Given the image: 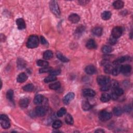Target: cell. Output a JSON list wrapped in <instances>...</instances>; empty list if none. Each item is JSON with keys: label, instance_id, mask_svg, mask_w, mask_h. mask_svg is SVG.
I'll return each mask as SVG.
<instances>
[{"label": "cell", "instance_id": "1", "mask_svg": "<svg viewBox=\"0 0 133 133\" xmlns=\"http://www.w3.org/2000/svg\"><path fill=\"white\" fill-rule=\"evenodd\" d=\"M39 44V39L37 35H32L29 36L27 42V46L29 49L36 48Z\"/></svg>", "mask_w": 133, "mask_h": 133}, {"label": "cell", "instance_id": "2", "mask_svg": "<svg viewBox=\"0 0 133 133\" xmlns=\"http://www.w3.org/2000/svg\"><path fill=\"white\" fill-rule=\"evenodd\" d=\"M50 10L54 15L57 17H59L60 16V11L57 2L56 1H51L50 3Z\"/></svg>", "mask_w": 133, "mask_h": 133}, {"label": "cell", "instance_id": "3", "mask_svg": "<svg viewBox=\"0 0 133 133\" xmlns=\"http://www.w3.org/2000/svg\"><path fill=\"white\" fill-rule=\"evenodd\" d=\"M0 122L1 126L4 129H7L11 126V123L9 118L5 115H1L0 116Z\"/></svg>", "mask_w": 133, "mask_h": 133}, {"label": "cell", "instance_id": "4", "mask_svg": "<svg viewBox=\"0 0 133 133\" xmlns=\"http://www.w3.org/2000/svg\"><path fill=\"white\" fill-rule=\"evenodd\" d=\"M112 116V113L106 110H102L100 112L99 115V119L102 122H105L109 120Z\"/></svg>", "mask_w": 133, "mask_h": 133}, {"label": "cell", "instance_id": "5", "mask_svg": "<svg viewBox=\"0 0 133 133\" xmlns=\"http://www.w3.org/2000/svg\"><path fill=\"white\" fill-rule=\"evenodd\" d=\"M97 81L98 84L102 86H103V85H106L110 83V78L108 77V76L100 75L97 77Z\"/></svg>", "mask_w": 133, "mask_h": 133}, {"label": "cell", "instance_id": "6", "mask_svg": "<svg viewBox=\"0 0 133 133\" xmlns=\"http://www.w3.org/2000/svg\"><path fill=\"white\" fill-rule=\"evenodd\" d=\"M123 30L121 27H116L114 28L112 30V36L116 39H118L119 38L122 34Z\"/></svg>", "mask_w": 133, "mask_h": 133}, {"label": "cell", "instance_id": "7", "mask_svg": "<svg viewBox=\"0 0 133 133\" xmlns=\"http://www.w3.org/2000/svg\"><path fill=\"white\" fill-rule=\"evenodd\" d=\"M75 97V94L74 93L72 92H70L67 94L65 96L63 99V102L66 105H67L72 100L74 99Z\"/></svg>", "mask_w": 133, "mask_h": 133}, {"label": "cell", "instance_id": "8", "mask_svg": "<svg viewBox=\"0 0 133 133\" xmlns=\"http://www.w3.org/2000/svg\"><path fill=\"white\" fill-rule=\"evenodd\" d=\"M35 112L38 116H43L46 113V109L43 106H38L35 109Z\"/></svg>", "mask_w": 133, "mask_h": 133}, {"label": "cell", "instance_id": "9", "mask_svg": "<svg viewBox=\"0 0 133 133\" xmlns=\"http://www.w3.org/2000/svg\"><path fill=\"white\" fill-rule=\"evenodd\" d=\"M83 95L85 97H94L96 93L93 89L90 88H86L83 91Z\"/></svg>", "mask_w": 133, "mask_h": 133}, {"label": "cell", "instance_id": "10", "mask_svg": "<svg viewBox=\"0 0 133 133\" xmlns=\"http://www.w3.org/2000/svg\"><path fill=\"white\" fill-rule=\"evenodd\" d=\"M16 25L18 29L23 30L26 28V23L22 18H18L16 20Z\"/></svg>", "mask_w": 133, "mask_h": 133}, {"label": "cell", "instance_id": "11", "mask_svg": "<svg viewBox=\"0 0 133 133\" xmlns=\"http://www.w3.org/2000/svg\"><path fill=\"white\" fill-rule=\"evenodd\" d=\"M30 103V100L27 98H24L21 99L19 101V106L23 108H26L29 106Z\"/></svg>", "mask_w": 133, "mask_h": 133}, {"label": "cell", "instance_id": "12", "mask_svg": "<svg viewBox=\"0 0 133 133\" xmlns=\"http://www.w3.org/2000/svg\"><path fill=\"white\" fill-rule=\"evenodd\" d=\"M68 19L70 22L73 23H77L80 21V17L78 14H72L69 16Z\"/></svg>", "mask_w": 133, "mask_h": 133}, {"label": "cell", "instance_id": "13", "mask_svg": "<svg viewBox=\"0 0 133 133\" xmlns=\"http://www.w3.org/2000/svg\"><path fill=\"white\" fill-rule=\"evenodd\" d=\"M86 46L88 49L92 50L96 48L97 45L95 41L93 39H89L86 43Z\"/></svg>", "mask_w": 133, "mask_h": 133}, {"label": "cell", "instance_id": "14", "mask_svg": "<svg viewBox=\"0 0 133 133\" xmlns=\"http://www.w3.org/2000/svg\"><path fill=\"white\" fill-rule=\"evenodd\" d=\"M132 71V66L129 65L121 66V72L123 74H129Z\"/></svg>", "mask_w": 133, "mask_h": 133}, {"label": "cell", "instance_id": "15", "mask_svg": "<svg viewBox=\"0 0 133 133\" xmlns=\"http://www.w3.org/2000/svg\"><path fill=\"white\" fill-rule=\"evenodd\" d=\"M28 79V76L25 73H21L18 75V77L17 78V82L19 83H23L26 81Z\"/></svg>", "mask_w": 133, "mask_h": 133}, {"label": "cell", "instance_id": "16", "mask_svg": "<svg viewBox=\"0 0 133 133\" xmlns=\"http://www.w3.org/2000/svg\"><path fill=\"white\" fill-rule=\"evenodd\" d=\"M85 72L88 74L92 75L94 74L96 72V69L95 66L93 65H89L87 66L85 69Z\"/></svg>", "mask_w": 133, "mask_h": 133}, {"label": "cell", "instance_id": "17", "mask_svg": "<svg viewBox=\"0 0 133 133\" xmlns=\"http://www.w3.org/2000/svg\"><path fill=\"white\" fill-rule=\"evenodd\" d=\"M124 2L120 0H118V1H115L113 3V6L115 9H119L123 7L124 6Z\"/></svg>", "mask_w": 133, "mask_h": 133}, {"label": "cell", "instance_id": "18", "mask_svg": "<svg viewBox=\"0 0 133 133\" xmlns=\"http://www.w3.org/2000/svg\"><path fill=\"white\" fill-rule=\"evenodd\" d=\"M127 59H129L128 57H127L126 56H123V57H121L118 58L116 60H115V61L113 62V65H119L120 64L125 62V61H126Z\"/></svg>", "mask_w": 133, "mask_h": 133}, {"label": "cell", "instance_id": "19", "mask_svg": "<svg viewBox=\"0 0 133 133\" xmlns=\"http://www.w3.org/2000/svg\"><path fill=\"white\" fill-rule=\"evenodd\" d=\"M111 99V96L108 93H103L100 97L101 101L103 102H106L109 101Z\"/></svg>", "mask_w": 133, "mask_h": 133}, {"label": "cell", "instance_id": "20", "mask_svg": "<svg viewBox=\"0 0 133 133\" xmlns=\"http://www.w3.org/2000/svg\"><path fill=\"white\" fill-rule=\"evenodd\" d=\"M43 96L40 94L37 95L34 99V103L35 104H40L43 101Z\"/></svg>", "mask_w": 133, "mask_h": 133}, {"label": "cell", "instance_id": "21", "mask_svg": "<svg viewBox=\"0 0 133 133\" xmlns=\"http://www.w3.org/2000/svg\"><path fill=\"white\" fill-rule=\"evenodd\" d=\"M53 53L50 50L45 51L43 54V58L46 60H49L53 58Z\"/></svg>", "mask_w": 133, "mask_h": 133}, {"label": "cell", "instance_id": "22", "mask_svg": "<svg viewBox=\"0 0 133 133\" xmlns=\"http://www.w3.org/2000/svg\"><path fill=\"white\" fill-rule=\"evenodd\" d=\"M92 32H93V33L95 35L97 36H100L102 34V29L101 27H97L96 28H94V29H93Z\"/></svg>", "mask_w": 133, "mask_h": 133}, {"label": "cell", "instance_id": "23", "mask_svg": "<svg viewBox=\"0 0 133 133\" xmlns=\"http://www.w3.org/2000/svg\"><path fill=\"white\" fill-rule=\"evenodd\" d=\"M121 72V66L116 65L115 67H113L112 74L114 76H116Z\"/></svg>", "mask_w": 133, "mask_h": 133}, {"label": "cell", "instance_id": "24", "mask_svg": "<svg viewBox=\"0 0 133 133\" xmlns=\"http://www.w3.org/2000/svg\"><path fill=\"white\" fill-rule=\"evenodd\" d=\"M113 112L115 116H120L123 112V110L120 107H116L113 108Z\"/></svg>", "mask_w": 133, "mask_h": 133}, {"label": "cell", "instance_id": "25", "mask_svg": "<svg viewBox=\"0 0 133 133\" xmlns=\"http://www.w3.org/2000/svg\"><path fill=\"white\" fill-rule=\"evenodd\" d=\"M56 56H57V58L59 60H60L61 61H62V62L68 63L69 61L68 58L66 57L65 56H64L61 53H59V52H58V53L56 54Z\"/></svg>", "mask_w": 133, "mask_h": 133}, {"label": "cell", "instance_id": "26", "mask_svg": "<svg viewBox=\"0 0 133 133\" xmlns=\"http://www.w3.org/2000/svg\"><path fill=\"white\" fill-rule=\"evenodd\" d=\"M65 121L66 122V124H68L69 125H72L73 124L74 121H73V118L72 116L70 115V114H68L66 115V117H65Z\"/></svg>", "mask_w": 133, "mask_h": 133}, {"label": "cell", "instance_id": "27", "mask_svg": "<svg viewBox=\"0 0 133 133\" xmlns=\"http://www.w3.org/2000/svg\"><path fill=\"white\" fill-rule=\"evenodd\" d=\"M111 13L109 11H105L102 13L101 18L104 20H107L109 19L111 17Z\"/></svg>", "mask_w": 133, "mask_h": 133}, {"label": "cell", "instance_id": "28", "mask_svg": "<svg viewBox=\"0 0 133 133\" xmlns=\"http://www.w3.org/2000/svg\"><path fill=\"white\" fill-rule=\"evenodd\" d=\"M84 30H85V27L84 26H80L78 27L75 31V35L77 36H80L82 34L83 32L84 31Z\"/></svg>", "mask_w": 133, "mask_h": 133}, {"label": "cell", "instance_id": "29", "mask_svg": "<svg viewBox=\"0 0 133 133\" xmlns=\"http://www.w3.org/2000/svg\"><path fill=\"white\" fill-rule=\"evenodd\" d=\"M82 109L85 111H88L92 108V106L91 105V104H90L89 102L87 101H83L82 104Z\"/></svg>", "mask_w": 133, "mask_h": 133}, {"label": "cell", "instance_id": "30", "mask_svg": "<svg viewBox=\"0 0 133 133\" xmlns=\"http://www.w3.org/2000/svg\"><path fill=\"white\" fill-rule=\"evenodd\" d=\"M113 69V66H112L110 64L104 66V71L107 74H112V71Z\"/></svg>", "mask_w": 133, "mask_h": 133}, {"label": "cell", "instance_id": "31", "mask_svg": "<svg viewBox=\"0 0 133 133\" xmlns=\"http://www.w3.org/2000/svg\"><path fill=\"white\" fill-rule=\"evenodd\" d=\"M101 50L103 53L107 54H109L111 53V52L112 51V47L110 46L104 45L102 47Z\"/></svg>", "mask_w": 133, "mask_h": 133}, {"label": "cell", "instance_id": "32", "mask_svg": "<svg viewBox=\"0 0 133 133\" xmlns=\"http://www.w3.org/2000/svg\"><path fill=\"white\" fill-rule=\"evenodd\" d=\"M34 86H33V85L32 84H27L25 86H24L23 87V89L25 91L27 92H31L33 91V89H34Z\"/></svg>", "mask_w": 133, "mask_h": 133}, {"label": "cell", "instance_id": "33", "mask_svg": "<svg viewBox=\"0 0 133 133\" xmlns=\"http://www.w3.org/2000/svg\"><path fill=\"white\" fill-rule=\"evenodd\" d=\"M61 86V84L59 82H57L54 83L50 84L49 85V88L53 90H57L59 89Z\"/></svg>", "mask_w": 133, "mask_h": 133}, {"label": "cell", "instance_id": "34", "mask_svg": "<svg viewBox=\"0 0 133 133\" xmlns=\"http://www.w3.org/2000/svg\"><path fill=\"white\" fill-rule=\"evenodd\" d=\"M57 80V78L56 76L54 75H50L48 77H46V78H45L44 81L45 83H50L51 82L55 81Z\"/></svg>", "mask_w": 133, "mask_h": 133}, {"label": "cell", "instance_id": "35", "mask_svg": "<svg viewBox=\"0 0 133 133\" xmlns=\"http://www.w3.org/2000/svg\"><path fill=\"white\" fill-rule=\"evenodd\" d=\"M62 125H63V123L61 121L56 120L53 122L52 126H53V128L54 129H58L60 127H61Z\"/></svg>", "mask_w": 133, "mask_h": 133}, {"label": "cell", "instance_id": "36", "mask_svg": "<svg viewBox=\"0 0 133 133\" xmlns=\"http://www.w3.org/2000/svg\"><path fill=\"white\" fill-rule=\"evenodd\" d=\"M37 65L42 67H46V66H49V63L46 61L43 60H39L37 61Z\"/></svg>", "mask_w": 133, "mask_h": 133}, {"label": "cell", "instance_id": "37", "mask_svg": "<svg viewBox=\"0 0 133 133\" xmlns=\"http://www.w3.org/2000/svg\"><path fill=\"white\" fill-rule=\"evenodd\" d=\"M66 109L64 107L61 108L57 111V116L58 117H61L64 116L65 115H66Z\"/></svg>", "mask_w": 133, "mask_h": 133}, {"label": "cell", "instance_id": "38", "mask_svg": "<svg viewBox=\"0 0 133 133\" xmlns=\"http://www.w3.org/2000/svg\"><path fill=\"white\" fill-rule=\"evenodd\" d=\"M114 93H115L118 97H119L123 95V94H124V91H123V89L117 87L114 89Z\"/></svg>", "mask_w": 133, "mask_h": 133}, {"label": "cell", "instance_id": "39", "mask_svg": "<svg viewBox=\"0 0 133 133\" xmlns=\"http://www.w3.org/2000/svg\"><path fill=\"white\" fill-rule=\"evenodd\" d=\"M6 97L9 100L12 101L14 98V92L13 90L9 89L6 93Z\"/></svg>", "mask_w": 133, "mask_h": 133}, {"label": "cell", "instance_id": "40", "mask_svg": "<svg viewBox=\"0 0 133 133\" xmlns=\"http://www.w3.org/2000/svg\"><path fill=\"white\" fill-rule=\"evenodd\" d=\"M52 70H53L52 68L49 67V66H46V67H43V68L40 69L39 70V72L41 73L50 72Z\"/></svg>", "mask_w": 133, "mask_h": 133}, {"label": "cell", "instance_id": "41", "mask_svg": "<svg viewBox=\"0 0 133 133\" xmlns=\"http://www.w3.org/2000/svg\"><path fill=\"white\" fill-rule=\"evenodd\" d=\"M61 73V70L60 69H54V70H52L50 72V75H58L59 74H60Z\"/></svg>", "mask_w": 133, "mask_h": 133}, {"label": "cell", "instance_id": "42", "mask_svg": "<svg viewBox=\"0 0 133 133\" xmlns=\"http://www.w3.org/2000/svg\"><path fill=\"white\" fill-rule=\"evenodd\" d=\"M110 88H111V86H110V83H109L107 85L102 86L100 89H101V91L103 92H106V91H109Z\"/></svg>", "mask_w": 133, "mask_h": 133}, {"label": "cell", "instance_id": "43", "mask_svg": "<svg viewBox=\"0 0 133 133\" xmlns=\"http://www.w3.org/2000/svg\"><path fill=\"white\" fill-rule=\"evenodd\" d=\"M109 43L111 45H115L117 43V39L111 35L109 39Z\"/></svg>", "mask_w": 133, "mask_h": 133}, {"label": "cell", "instance_id": "44", "mask_svg": "<svg viewBox=\"0 0 133 133\" xmlns=\"http://www.w3.org/2000/svg\"><path fill=\"white\" fill-rule=\"evenodd\" d=\"M131 110H132V107L129 105L125 106L123 109V112H125L126 113H129L131 111Z\"/></svg>", "mask_w": 133, "mask_h": 133}, {"label": "cell", "instance_id": "45", "mask_svg": "<svg viewBox=\"0 0 133 133\" xmlns=\"http://www.w3.org/2000/svg\"><path fill=\"white\" fill-rule=\"evenodd\" d=\"M40 41H41V43L42 44H43V45H45V44H46L47 43V40L45 39V37L44 36H41V38H40Z\"/></svg>", "mask_w": 133, "mask_h": 133}, {"label": "cell", "instance_id": "46", "mask_svg": "<svg viewBox=\"0 0 133 133\" xmlns=\"http://www.w3.org/2000/svg\"><path fill=\"white\" fill-rule=\"evenodd\" d=\"M112 98L113 100H116L118 98V96L116 95L115 93H112L111 96V98Z\"/></svg>", "mask_w": 133, "mask_h": 133}, {"label": "cell", "instance_id": "47", "mask_svg": "<svg viewBox=\"0 0 133 133\" xmlns=\"http://www.w3.org/2000/svg\"><path fill=\"white\" fill-rule=\"evenodd\" d=\"M88 2H89V1H79V3L81 5L87 4Z\"/></svg>", "mask_w": 133, "mask_h": 133}, {"label": "cell", "instance_id": "48", "mask_svg": "<svg viewBox=\"0 0 133 133\" xmlns=\"http://www.w3.org/2000/svg\"><path fill=\"white\" fill-rule=\"evenodd\" d=\"M96 133H104V131L102 129H98L95 131Z\"/></svg>", "mask_w": 133, "mask_h": 133}]
</instances>
